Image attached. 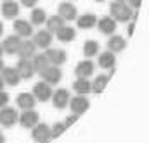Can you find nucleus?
<instances>
[{"mask_svg":"<svg viewBox=\"0 0 149 143\" xmlns=\"http://www.w3.org/2000/svg\"><path fill=\"white\" fill-rule=\"evenodd\" d=\"M52 85L45 83V81H40L33 86V97L37 98V102H49L50 97H52Z\"/></svg>","mask_w":149,"mask_h":143,"instance_id":"2","label":"nucleus"},{"mask_svg":"<svg viewBox=\"0 0 149 143\" xmlns=\"http://www.w3.org/2000/svg\"><path fill=\"white\" fill-rule=\"evenodd\" d=\"M97 54H99V43L95 40H87L83 43V55L87 59H90V57H94Z\"/></svg>","mask_w":149,"mask_h":143,"instance_id":"28","label":"nucleus"},{"mask_svg":"<svg viewBox=\"0 0 149 143\" xmlns=\"http://www.w3.org/2000/svg\"><path fill=\"white\" fill-rule=\"evenodd\" d=\"M0 10H2V16H3L5 19H16L17 14H19V5H17V2H14V0H5V2L2 3Z\"/></svg>","mask_w":149,"mask_h":143,"instance_id":"18","label":"nucleus"},{"mask_svg":"<svg viewBox=\"0 0 149 143\" xmlns=\"http://www.w3.org/2000/svg\"><path fill=\"white\" fill-rule=\"evenodd\" d=\"M66 129H68V128H66L64 122H56V124L50 128V138H59Z\"/></svg>","mask_w":149,"mask_h":143,"instance_id":"31","label":"nucleus"},{"mask_svg":"<svg viewBox=\"0 0 149 143\" xmlns=\"http://www.w3.org/2000/svg\"><path fill=\"white\" fill-rule=\"evenodd\" d=\"M19 43H21V38H19V36L17 35H10V36H7V38L3 40V43H0V45H2V50H3L5 54L14 55V54H17Z\"/></svg>","mask_w":149,"mask_h":143,"instance_id":"17","label":"nucleus"},{"mask_svg":"<svg viewBox=\"0 0 149 143\" xmlns=\"http://www.w3.org/2000/svg\"><path fill=\"white\" fill-rule=\"evenodd\" d=\"M35 52H37V45L33 43V40H21L19 48H17V54L21 59H31Z\"/></svg>","mask_w":149,"mask_h":143,"instance_id":"16","label":"nucleus"},{"mask_svg":"<svg viewBox=\"0 0 149 143\" xmlns=\"http://www.w3.org/2000/svg\"><path fill=\"white\" fill-rule=\"evenodd\" d=\"M56 35L59 38V41H64V43H70V41H73L74 36H76V30H74L73 26H63V28H59L57 31H56Z\"/></svg>","mask_w":149,"mask_h":143,"instance_id":"23","label":"nucleus"},{"mask_svg":"<svg viewBox=\"0 0 149 143\" xmlns=\"http://www.w3.org/2000/svg\"><path fill=\"white\" fill-rule=\"evenodd\" d=\"M95 2H104V0H95Z\"/></svg>","mask_w":149,"mask_h":143,"instance_id":"43","label":"nucleus"},{"mask_svg":"<svg viewBox=\"0 0 149 143\" xmlns=\"http://www.w3.org/2000/svg\"><path fill=\"white\" fill-rule=\"evenodd\" d=\"M31 138L37 143H49L52 138H50V128L47 124H40L37 122L33 128H31Z\"/></svg>","mask_w":149,"mask_h":143,"instance_id":"4","label":"nucleus"},{"mask_svg":"<svg viewBox=\"0 0 149 143\" xmlns=\"http://www.w3.org/2000/svg\"><path fill=\"white\" fill-rule=\"evenodd\" d=\"M95 23H97V17H95V14H92V12H87V14L76 17V24H78V28H81V30H90V28L95 26Z\"/></svg>","mask_w":149,"mask_h":143,"instance_id":"22","label":"nucleus"},{"mask_svg":"<svg viewBox=\"0 0 149 143\" xmlns=\"http://www.w3.org/2000/svg\"><path fill=\"white\" fill-rule=\"evenodd\" d=\"M3 55V50H2V45H0V57Z\"/></svg>","mask_w":149,"mask_h":143,"instance_id":"41","label":"nucleus"},{"mask_svg":"<svg viewBox=\"0 0 149 143\" xmlns=\"http://www.w3.org/2000/svg\"><path fill=\"white\" fill-rule=\"evenodd\" d=\"M45 19H47V14H45V10L43 9H33L31 10V24H35V26H40V24H43L45 23Z\"/></svg>","mask_w":149,"mask_h":143,"instance_id":"30","label":"nucleus"},{"mask_svg":"<svg viewBox=\"0 0 149 143\" xmlns=\"http://www.w3.org/2000/svg\"><path fill=\"white\" fill-rule=\"evenodd\" d=\"M70 109H71V112L76 114V116H81L83 112H87V109L90 107V100L87 98V97H83V95H78V97H73V98H70Z\"/></svg>","mask_w":149,"mask_h":143,"instance_id":"5","label":"nucleus"},{"mask_svg":"<svg viewBox=\"0 0 149 143\" xmlns=\"http://www.w3.org/2000/svg\"><path fill=\"white\" fill-rule=\"evenodd\" d=\"M73 90L78 95L90 93V81H88V78H76L73 81Z\"/></svg>","mask_w":149,"mask_h":143,"instance_id":"26","label":"nucleus"},{"mask_svg":"<svg viewBox=\"0 0 149 143\" xmlns=\"http://www.w3.org/2000/svg\"><path fill=\"white\" fill-rule=\"evenodd\" d=\"M2 33H3V24L0 23V36H2Z\"/></svg>","mask_w":149,"mask_h":143,"instance_id":"40","label":"nucleus"},{"mask_svg":"<svg viewBox=\"0 0 149 143\" xmlns=\"http://www.w3.org/2000/svg\"><path fill=\"white\" fill-rule=\"evenodd\" d=\"M70 98L71 97H70V91L66 88H59V90L52 91V97H50V100H52L56 109H66L68 104H70Z\"/></svg>","mask_w":149,"mask_h":143,"instance_id":"7","label":"nucleus"},{"mask_svg":"<svg viewBox=\"0 0 149 143\" xmlns=\"http://www.w3.org/2000/svg\"><path fill=\"white\" fill-rule=\"evenodd\" d=\"M3 85H5V83H3V79H2V76H0V90H3Z\"/></svg>","mask_w":149,"mask_h":143,"instance_id":"37","label":"nucleus"},{"mask_svg":"<svg viewBox=\"0 0 149 143\" xmlns=\"http://www.w3.org/2000/svg\"><path fill=\"white\" fill-rule=\"evenodd\" d=\"M17 121H19V124H21L23 128H26V129H31V128L37 124L38 121H40V116H38L37 110L30 109V110H23V114L17 117Z\"/></svg>","mask_w":149,"mask_h":143,"instance_id":"10","label":"nucleus"},{"mask_svg":"<svg viewBox=\"0 0 149 143\" xmlns=\"http://www.w3.org/2000/svg\"><path fill=\"white\" fill-rule=\"evenodd\" d=\"M45 23H47V31H50V33H56L59 28H63L64 24H66V21L61 17V16H50V17H47L45 19Z\"/></svg>","mask_w":149,"mask_h":143,"instance_id":"27","label":"nucleus"},{"mask_svg":"<svg viewBox=\"0 0 149 143\" xmlns=\"http://www.w3.org/2000/svg\"><path fill=\"white\" fill-rule=\"evenodd\" d=\"M99 66L102 67V69H113L114 66H116V57H114V54L113 52H102L101 55H99Z\"/></svg>","mask_w":149,"mask_h":143,"instance_id":"25","label":"nucleus"},{"mask_svg":"<svg viewBox=\"0 0 149 143\" xmlns=\"http://www.w3.org/2000/svg\"><path fill=\"white\" fill-rule=\"evenodd\" d=\"M14 31L19 38H30L33 35V28H31V23L30 21H24V19H16L14 21Z\"/></svg>","mask_w":149,"mask_h":143,"instance_id":"13","label":"nucleus"},{"mask_svg":"<svg viewBox=\"0 0 149 143\" xmlns=\"http://www.w3.org/2000/svg\"><path fill=\"white\" fill-rule=\"evenodd\" d=\"M31 66H33L35 72H42L43 69H45V67H47V66H50V64H49V60H47L45 54H40V55H33Z\"/></svg>","mask_w":149,"mask_h":143,"instance_id":"29","label":"nucleus"},{"mask_svg":"<svg viewBox=\"0 0 149 143\" xmlns=\"http://www.w3.org/2000/svg\"><path fill=\"white\" fill-rule=\"evenodd\" d=\"M78 117H80V116H76V114H73V112H71V116H68V117H66L63 122L66 124V128H70V126H73L74 122L78 121Z\"/></svg>","mask_w":149,"mask_h":143,"instance_id":"32","label":"nucleus"},{"mask_svg":"<svg viewBox=\"0 0 149 143\" xmlns=\"http://www.w3.org/2000/svg\"><path fill=\"white\" fill-rule=\"evenodd\" d=\"M95 26L99 28V31H101L102 35H108V36L114 35V31H116V21L113 19L111 16H106V17L97 19Z\"/></svg>","mask_w":149,"mask_h":143,"instance_id":"11","label":"nucleus"},{"mask_svg":"<svg viewBox=\"0 0 149 143\" xmlns=\"http://www.w3.org/2000/svg\"><path fill=\"white\" fill-rule=\"evenodd\" d=\"M45 57H47V60H49L50 66L61 67L66 62V50H59V48H50L49 47L47 52H45Z\"/></svg>","mask_w":149,"mask_h":143,"instance_id":"6","label":"nucleus"},{"mask_svg":"<svg viewBox=\"0 0 149 143\" xmlns=\"http://www.w3.org/2000/svg\"><path fill=\"white\" fill-rule=\"evenodd\" d=\"M2 69H3V60H2V57H0V72H2Z\"/></svg>","mask_w":149,"mask_h":143,"instance_id":"39","label":"nucleus"},{"mask_svg":"<svg viewBox=\"0 0 149 143\" xmlns=\"http://www.w3.org/2000/svg\"><path fill=\"white\" fill-rule=\"evenodd\" d=\"M127 2H128V5H130L134 10H137V9L142 5V0H127Z\"/></svg>","mask_w":149,"mask_h":143,"instance_id":"34","label":"nucleus"},{"mask_svg":"<svg viewBox=\"0 0 149 143\" xmlns=\"http://www.w3.org/2000/svg\"><path fill=\"white\" fill-rule=\"evenodd\" d=\"M17 110L12 107H2L0 109V126L3 128H12L16 122H17Z\"/></svg>","mask_w":149,"mask_h":143,"instance_id":"3","label":"nucleus"},{"mask_svg":"<svg viewBox=\"0 0 149 143\" xmlns=\"http://www.w3.org/2000/svg\"><path fill=\"white\" fill-rule=\"evenodd\" d=\"M94 67H95L94 62L90 59H85V60H81V62L76 64L74 74H76V78H90L94 74Z\"/></svg>","mask_w":149,"mask_h":143,"instance_id":"15","label":"nucleus"},{"mask_svg":"<svg viewBox=\"0 0 149 143\" xmlns=\"http://www.w3.org/2000/svg\"><path fill=\"white\" fill-rule=\"evenodd\" d=\"M0 143H5V136H3L2 133H0Z\"/></svg>","mask_w":149,"mask_h":143,"instance_id":"38","label":"nucleus"},{"mask_svg":"<svg viewBox=\"0 0 149 143\" xmlns=\"http://www.w3.org/2000/svg\"><path fill=\"white\" fill-rule=\"evenodd\" d=\"M125 47H127V41H125L123 36H118V35L109 36V40H108V48H109V52H113V54L123 52Z\"/></svg>","mask_w":149,"mask_h":143,"instance_id":"20","label":"nucleus"},{"mask_svg":"<svg viewBox=\"0 0 149 143\" xmlns=\"http://www.w3.org/2000/svg\"><path fill=\"white\" fill-rule=\"evenodd\" d=\"M114 2H127V0H114Z\"/></svg>","mask_w":149,"mask_h":143,"instance_id":"42","label":"nucleus"},{"mask_svg":"<svg viewBox=\"0 0 149 143\" xmlns=\"http://www.w3.org/2000/svg\"><path fill=\"white\" fill-rule=\"evenodd\" d=\"M16 104H17V107L23 109V110H30V109L35 107V104H37V98L33 97V93H28V91H24V93H19V95H17V98H16Z\"/></svg>","mask_w":149,"mask_h":143,"instance_id":"19","label":"nucleus"},{"mask_svg":"<svg viewBox=\"0 0 149 143\" xmlns=\"http://www.w3.org/2000/svg\"><path fill=\"white\" fill-rule=\"evenodd\" d=\"M14 69H16V72L19 74V78H21V79H31V78H33V74H35V69H33V66H31V60H30V59H19Z\"/></svg>","mask_w":149,"mask_h":143,"instance_id":"9","label":"nucleus"},{"mask_svg":"<svg viewBox=\"0 0 149 143\" xmlns=\"http://www.w3.org/2000/svg\"><path fill=\"white\" fill-rule=\"evenodd\" d=\"M40 74H42L43 81L49 83V85H57V83L63 79V71H61L57 66H47Z\"/></svg>","mask_w":149,"mask_h":143,"instance_id":"8","label":"nucleus"},{"mask_svg":"<svg viewBox=\"0 0 149 143\" xmlns=\"http://www.w3.org/2000/svg\"><path fill=\"white\" fill-rule=\"evenodd\" d=\"M109 12L116 23H128L132 21V16H134V9L125 2H113L109 5Z\"/></svg>","mask_w":149,"mask_h":143,"instance_id":"1","label":"nucleus"},{"mask_svg":"<svg viewBox=\"0 0 149 143\" xmlns=\"http://www.w3.org/2000/svg\"><path fill=\"white\" fill-rule=\"evenodd\" d=\"M38 0H21V5H24V7H28V9H31V7H35L37 5Z\"/></svg>","mask_w":149,"mask_h":143,"instance_id":"35","label":"nucleus"},{"mask_svg":"<svg viewBox=\"0 0 149 143\" xmlns=\"http://www.w3.org/2000/svg\"><path fill=\"white\" fill-rule=\"evenodd\" d=\"M0 76H2V79H3V83H5V85H10V86H16V85L19 83V79H21L14 67H5V66H3V69L0 72Z\"/></svg>","mask_w":149,"mask_h":143,"instance_id":"21","label":"nucleus"},{"mask_svg":"<svg viewBox=\"0 0 149 143\" xmlns=\"http://www.w3.org/2000/svg\"><path fill=\"white\" fill-rule=\"evenodd\" d=\"M9 104V93H5L3 90H0V109L5 107Z\"/></svg>","mask_w":149,"mask_h":143,"instance_id":"33","label":"nucleus"},{"mask_svg":"<svg viewBox=\"0 0 149 143\" xmlns=\"http://www.w3.org/2000/svg\"><path fill=\"white\" fill-rule=\"evenodd\" d=\"M33 43L37 45V48H49L52 45V33L47 30H40L38 33L33 35Z\"/></svg>","mask_w":149,"mask_h":143,"instance_id":"14","label":"nucleus"},{"mask_svg":"<svg viewBox=\"0 0 149 143\" xmlns=\"http://www.w3.org/2000/svg\"><path fill=\"white\" fill-rule=\"evenodd\" d=\"M134 28H135V23L132 21V23H130V26H128V36H132V33H134Z\"/></svg>","mask_w":149,"mask_h":143,"instance_id":"36","label":"nucleus"},{"mask_svg":"<svg viewBox=\"0 0 149 143\" xmlns=\"http://www.w3.org/2000/svg\"><path fill=\"white\" fill-rule=\"evenodd\" d=\"M108 81H109V76L99 74V76L90 83V91H94V93H102V91L106 90V86H108Z\"/></svg>","mask_w":149,"mask_h":143,"instance_id":"24","label":"nucleus"},{"mask_svg":"<svg viewBox=\"0 0 149 143\" xmlns=\"http://www.w3.org/2000/svg\"><path fill=\"white\" fill-rule=\"evenodd\" d=\"M76 14H78V10H76V7H74L71 2H63L57 7V16H61L64 21H73V19H76L78 17Z\"/></svg>","mask_w":149,"mask_h":143,"instance_id":"12","label":"nucleus"}]
</instances>
